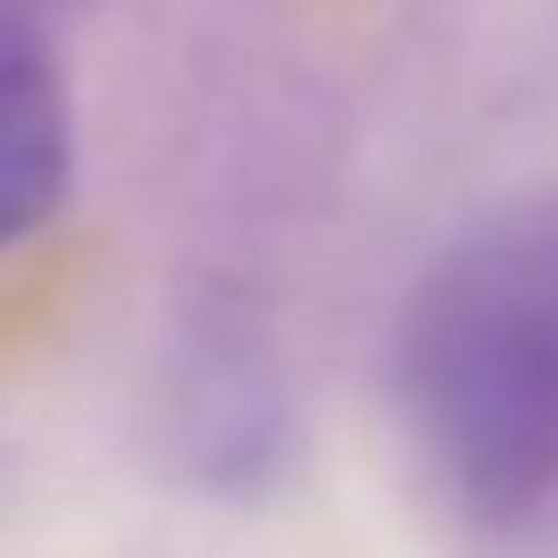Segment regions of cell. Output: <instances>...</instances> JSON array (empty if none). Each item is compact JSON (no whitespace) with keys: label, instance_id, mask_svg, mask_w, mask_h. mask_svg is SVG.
I'll use <instances>...</instances> for the list:
<instances>
[{"label":"cell","instance_id":"obj_1","mask_svg":"<svg viewBox=\"0 0 558 558\" xmlns=\"http://www.w3.org/2000/svg\"><path fill=\"white\" fill-rule=\"evenodd\" d=\"M395 411L469 525L558 493V190L501 197L427 255L395 313Z\"/></svg>","mask_w":558,"mask_h":558},{"label":"cell","instance_id":"obj_2","mask_svg":"<svg viewBox=\"0 0 558 558\" xmlns=\"http://www.w3.org/2000/svg\"><path fill=\"white\" fill-rule=\"evenodd\" d=\"M66 190H74L66 66L41 41V25H25L17 9H0V246L50 230Z\"/></svg>","mask_w":558,"mask_h":558}]
</instances>
